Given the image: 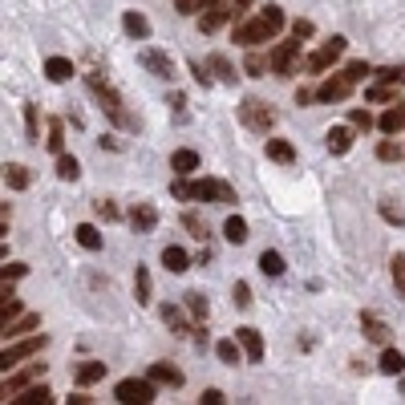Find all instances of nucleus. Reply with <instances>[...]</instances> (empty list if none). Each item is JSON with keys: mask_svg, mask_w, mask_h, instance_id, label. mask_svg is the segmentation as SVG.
<instances>
[{"mask_svg": "<svg viewBox=\"0 0 405 405\" xmlns=\"http://www.w3.org/2000/svg\"><path fill=\"white\" fill-rule=\"evenodd\" d=\"M280 29H284V8L268 4L260 16H251V21H239V25H235V45L256 49V45H264V41H275V37H280Z\"/></svg>", "mask_w": 405, "mask_h": 405, "instance_id": "nucleus-1", "label": "nucleus"}, {"mask_svg": "<svg viewBox=\"0 0 405 405\" xmlns=\"http://www.w3.org/2000/svg\"><path fill=\"white\" fill-rule=\"evenodd\" d=\"M175 199H203V203H235V186L223 179H199V182H171Z\"/></svg>", "mask_w": 405, "mask_h": 405, "instance_id": "nucleus-2", "label": "nucleus"}, {"mask_svg": "<svg viewBox=\"0 0 405 405\" xmlns=\"http://www.w3.org/2000/svg\"><path fill=\"white\" fill-rule=\"evenodd\" d=\"M239 122H243L247 130H256V134H268L271 126H275V114H271L260 97H243V106H239Z\"/></svg>", "mask_w": 405, "mask_h": 405, "instance_id": "nucleus-3", "label": "nucleus"}, {"mask_svg": "<svg viewBox=\"0 0 405 405\" xmlns=\"http://www.w3.org/2000/svg\"><path fill=\"white\" fill-rule=\"evenodd\" d=\"M114 397L126 405H150L154 402V381L150 377H126L114 385Z\"/></svg>", "mask_w": 405, "mask_h": 405, "instance_id": "nucleus-4", "label": "nucleus"}, {"mask_svg": "<svg viewBox=\"0 0 405 405\" xmlns=\"http://www.w3.org/2000/svg\"><path fill=\"white\" fill-rule=\"evenodd\" d=\"M45 345H49V336H45V332H37V336H25V341H16L12 349H4V353H0V369H4V373H8V369H16L21 360L37 357V353L45 349Z\"/></svg>", "mask_w": 405, "mask_h": 405, "instance_id": "nucleus-5", "label": "nucleus"}, {"mask_svg": "<svg viewBox=\"0 0 405 405\" xmlns=\"http://www.w3.org/2000/svg\"><path fill=\"white\" fill-rule=\"evenodd\" d=\"M345 45H349L345 37H328V41H324L320 49H316V53H308V61H304V69H308V73H324V69H332V65L341 61V53H345Z\"/></svg>", "mask_w": 405, "mask_h": 405, "instance_id": "nucleus-6", "label": "nucleus"}, {"mask_svg": "<svg viewBox=\"0 0 405 405\" xmlns=\"http://www.w3.org/2000/svg\"><path fill=\"white\" fill-rule=\"evenodd\" d=\"M86 82H90L93 97H97V101H101V110H106V114H110V118H114V122H122V126H126V114H122V97H118V90H114V86H110V82H101V77H97V73H90V77H86Z\"/></svg>", "mask_w": 405, "mask_h": 405, "instance_id": "nucleus-7", "label": "nucleus"}, {"mask_svg": "<svg viewBox=\"0 0 405 405\" xmlns=\"http://www.w3.org/2000/svg\"><path fill=\"white\" fill-rule=\"evenodd\" d=\"M353 86H357V82L341 69V73H332V77H324V82L316 86V101H328V106H332V101H345V97L353 93Z\"/></svg>", "mask_w": 405, "mask_h": 405, "instance_id": "nucleus-8", "label": "nucleus"}, {"mask_svg": "<svg viewBox=\"0 0 405 405\" xmlns=\"http://www.w3.org/2000/svg\"><path fill=\"white\" fill-rule=\"evenodd\" d=\"M296 53H300V37H292V41L275 45V49H271V73H275V77H292Z\"/></svg>", "mask_w": 405, "mask_h": 405, "instance_id": "nucleus-9", "label": "nucleus"}, {"mask_svg": "<svg viewBox=\"0 0 405 405\" xmlns=\"http://www.w3.org/2000/svg\"><path fill=\"white\" fill-rule=\"evenodd\" d=\"M227 21H235V12H231V0H215V4H207V8H203V16H199V29H203V33H219Z\"/></svg>", "mask_w": 405, "mask_h": 405, "instance_id": "nucleus-10", "label": "nucleus"}, {"mask_svg": "<svg viewBox=\"0 0 405 405\" xmlns=\"http://www.w3.org/2000/svg\"><path fill=\"white\" fill-rule=\"evenodd\" d=\"M41 373H45V365H41V360H33V365H25L21 373H12V377L4 381V402H8V397H16L21 389L37 385V377H41Z\"/></svg>", "mask_w": 405, "mask_h": 405, "instance_id": "nucleus-11", "label": "nucleus"}, {"mask_svg": "<svg viewBox=\"0 0 405 405\" xmlns=\"http://www.w3.org/2000/svg\"><path fill=\"white\" fill-rule=\"evenodd\" d=\"M138 61H142L154 77H162V82H171V77H175V61H171L162 49H142V53H138Z\"/></svg>", "mask_w": 405, "mask_h": 405, "instance_id": "nucleus-12", "label": "nucleus"}, {"mask_svg": "<svg viewBox=\"0 0 405 405\" xmlns=\"http://www.w3.org/2000/svg\"><path fill=\"white\" fill-rule=\"evenodd\" d=\"M146 377H150L154 385H167V389H179V385H182V373L175 369V365H167V360H154Z\"/></svg>", "mask_w": 405, "mask_h": 405, "instance_id": "nucleus-13", "label": "nucleus"}, {"mask_svg": "<svg viewBox=\"0 0 405 405\" xmlns=\"http://www.w3.org/2000/svg\"><path fill=\"white\" fill-rule=\"evenodd\" d=\"M235 341L243 345V353H247L251 365H256V360H264V336H260L256 328H235Z\"/></svg>", "mask_w": 405, "mask_h": 405, "instance_id": "nucleus-14", "label": "nucleus"}, {"mask_svg": "<svg viewBox=\"0 0 405 405\" xmlns=\"http://www.w3.org/2000/svg\"><path fill=\"white\" fill-rule=\"evenodd\" d=\"M37 324H41V316H37V312H21L16 320H8V324H4V341H21V336H25V332H33Z\"/></svg>", "mask_w": 405, "mask_h": 405, "instance_id": "nucleus-15", "label": "nucleus"}, {"mask_svg": "<svg viewBox=\"0 0 405 405\" xmlns=\"http://www.w3.org/2000/svg\"><path fill=\"white\" fill-rule=\"evenodd\" d=\"M264 150H268L271 162H280V167H292V162H296V146H292L288 138H268Z\"/></svg>", "mask_w": 405, "mask_h": 405, "instance_id": "nucleus-16", "label": "nucleus"}, {"mask_svg": "<svg viewBox=\"0 0 405 405\" xmlns=\"http://www.w3.org/2000/svg\"><path fill=\"white\" fill-rule=\"evenodd\" d=\"M377 126H381V134H402L405 130V106L402 101H393V106L377 118Z\"/></svg>", "mask_w": 405, "mask_h": 405, "instance_id": "nucleus-17", "label": "nucleus"}, {"mask_svg": "<svg viewBox=\"0 0 405 405\" xmlns=\"http://www.w3.org/2000/svg\"><path fill=\"white\" fill-rule=\"evenodd\" d=\"M324 146H328L332 154H349V150H353V130H349V126H332V130L324 134Z\"/></svg>", "mask_w": 405, "mask_h": 405, "instance_id": "nucleus-18", "label": "nucleus"}, {"mask_svg": "<svg viewBox=\"0 0 405 405\" xmlns=\"http://www.w3.org/2000/svg\"><path fill=\"white\" fill-rule=\"evenodd\" d=\"M360 328H365V336H369L373 345H385V341H389V324L377 320L373 312H360Z\"/></svg>", "mask_w": 405, "mask_h": 405, "instance_id": "nucleus-19", "label": "nucleus"}, {"mask_svg": "<svg viewBox=\"0 0 405 405\" xmlns=\"http://www.w3.org/2000/svg\"><path fill=\"white\" fill-rule=\"evenodd\" d=\"M171 171H175L179 179L195 175V171H199V154H195V150H175V154H171Z\"/></svg>", "mask_w": 405, "mask_h": 405, "instance_id": "nucleus-20", "label": "nucleus"}, {"mask_svg": "<svg viewBox=\"0 0 405 405\" xmlns=\"http://www.w3.org/2000/svg\"><path fill=\"white\" fill-rule=\"evenodd\" d=\"M130 223H134L138 231H154V227H158V211H154L150 203H134V211H130Z\"/></svg>", "mask_w": 405, "mask_h": 405, "instance_id": "nucleus-21", "label": "nucleus"}, {"mask_svg": "<svg viewBox=\"0 0 405 405\" xmlns=\"http://www.w3.org/2000/svg\"><path fill=\"white\" fill-rule=\"evenodd\" d=\"M12 405H49L53 402V393H49L45 385H29V389H21L16 397H8Z\"/></svg>", "mask_w": 405, "mask_h": 405, "instance_id": "nucleus-22", "label": "nucleus"}, {"mask_svg": "<svg viewBox=\"0 0 405 405\" xmlns=\"http://www.w3.org/2000/svg\"><path fill=\"white\" fill-rule=\"evenodd\" d=\"M45 77L49 82H57V86L69 82V77H73V61H65V57H49L45 61Z\"/></svg>", "mask_w": 405, "mask_h": 405, "instance_id": "nucleus-23", "label": "nucleus"}, {"mask_svg": "<svg viewBox=\"0 0 405 405\" xmlns=\"http://www.w3.org/2000/svg\"><path fill=\"white\" fill-rule=\"evenodd\" d=\"M162 268L175 271V275H182V271L191 268V256H186L182 247H162Z\"/></svg>", "mask_w": 405, "mask_h": 405, "instance_id": "nucleus-24", "label": "nucleus"}, {"mask_svg": "<svg viewBox=\"0 0 405 405\" xmlns=\"http://www.w3.org/2000/svg\"><path fill=\"white\" fill-rule=\"evenodd\" d=\"M215 357L223 360V365H239L247 353H243V345H239L235 336H227V341H219V345H215Z\"/></svg>", "mask_w": 405, "mask_h": 405, "instance_id": "nucleus-25", "label": "nucleus"}, {"mask_svg": "<svg viewBox=\"0 0 405 405\" xmlns=\"http://www.w3.org/2000/svg\"><path fill=\"white\" fill-rule=\"evenodd\" d=\"M106 369L110 365H101V360H86V365H77V385L86 389V385H97L101 377H106Z\"/></svg>", "mask_w": 405, "mask_h": 405, "instance_id": "nucleus-26", "label": "nucleus"}, {"mask_svg": "<svg viewBox=\"0 0 405 405\" xmlns=\"http://www.w3.org/2000/svg\"><path fill=\"white\" fill-rule=\"evenodd\" d=\"M122 29H126L134 41H146V37H150V21H146L142 12H126V16H122Z\"/></svg>", "mask_w": 405, "mask_h": 405, "instance_id": "nucleus-27", "label": "nucleus"}, {"mask_svg": "<svg viewBox=\"0 0 405 405\" xmlns=\"http://www.w3.org/2000/svg\"><path fill=\"white\" fill-rule=\"evenodd\" d=\"M82 175V162L73 158V154H57V179L61 182H77Z\"/></svg>", "mask_w": 405, "mask_h": 405, "instance_id": "nucleus-28", "label": "nucleus"}, {"mask_svg": "<svg viewBox=\"0 0 405 405\" xmlns=\"http://www.w3.org/2000/svg\"><path fill=\"white\" fill-rule=\"evenodd\" d=\"M4 182H8L12 191H25V186H29V167H21V162H4Z\"/></svg>", "mask_w": 405, "mask_h": 405, "instance_id": "nucleus-29", "label": "nucleus"}, {"mask_svg": "<svg viewBox=\"0 0 405 405\" xmlns=\"http://www.w3.org/2000/svg\"><path fill=\"white\" fill-rule=\"evenodd\" d=\"M223 239H227V243H247V219L231 215V219L223 223Z\"/></svg>", "mask_w": 405, "mask_h": 405, "instance_id": "nucleus-30", "label": "nucleus"}, {"mask_svg": "<svg viewBox=\"0 0 405 405\" xmlns=\"http://www.w3.org/2000/svg\"><path fill=\"white\" fill-rule=\"evenodd\" d=\"M73 239H77L86 251H97V247H101V235H97V227H93V223H77Z\"/></svg>", "mask_w": 405, "mask_h": 405, "instance_id": "nucleus-31", "label": "nucleus"}, {"mask_svg": "<svg viewBox=\"0 0 405 405\" xmlns=\"http://www.w3.org/2000/svg\"><path fill=\"white\" fill-rule=\"evenodd\" d=\"M268 65H271V57H264V53H256V49H251V53H247V61H243V73H247V77H264V73H268Z\"/></svg>", "mask_w": 405, "mask_h": 405, "instance_id": "nucleus-32", "label": "nucleus"}, {"mask_svg": "<svg viewBox=\"0 0 405 405\" xmlns=\"http://www.w3.org/2000/svg\"><path fill=\"white\" fill-rule=\"evenodd\" d=\"M150 288H154V284H150V271L138 264V271H134V296H138V304H150Z\"/></svg>", "mask_w": 405, "mask_h": 405, "instance_id": "nucleus-33", "label": "nucleus"}, {"mask_svg": "<svg viewBox=\"0 0 405 405\" xmlns=\"http://www.w3.org/2000/svg\"><path fill=\"white\" fill-rule=\"evenodd\" d=\"M402 369H405V357L397 349H385V353H381V373H385V377H397Z\"/></svg>", "mask_w": 405, "mask_h": 405, "instance_id": "nucleus-34", "label": "nucleus"}, {"mask_svg": "<svg viewBox=\"0 0 405 405\" xmlns=\"http://www.w3.org/2000/svg\"><path fill=\"white\" fill-rule=\"evenodd\" d=\"M45 146L53 150V154H65V126H61L57 118L49 122V138H45Z\"/></svg>", "mask_w": 405, "mask_h": 405, "instance_id": "nucleus-35", "label": "nucleus"}, {"mask_svg": "<svg viewBox=\"0 0 405 405\" xmlns=\"http://www.w3.org/2000/svg\"><path fill=\"white\" fill-rule=\"evenodd\" d=\"M0 300H4V304H0V328H4L8 320H16V316L25 312V304H21L16 296H0Z\"/></svg>", "mask_w": 405, "mask_h": 405, "instance_id": "nucleus-36", "label": "nucleus"}, {"mask_svg": "<svg viewBox=\"0 0 405 405\" xmlns=\"http://www.w3.org/2000/svg\"><path fill=\"white\" fill-rule=\"evenodd\" d=\"M260 271L264 275H284V256L280 251H264L260 256Z\"/></svg>", "mask_w": 405, "mask_h": 405, "instance_id": "nucleus-37", "label": "nucleus"}, {"mask_svg": "<svg viewBox=\"0 0 405 405\" xmlns=\"http://www.w3.org/2000/svg\"><path fill=\"white\" fill-rule=\"evenodd\" d=\"M182 300H186V312L195 316V320H207V296H199V292H186Z\"/></svg>", "mask_w": 405, "mask_h": 405, "instance_id": "nucleus-38", "label": "nucleus"}, {"mask_svg": "<svg viewBox=\"0 0 405 405\" xmlns=\"http://www.w3.org/2000/svg\"><path fill=\"white\" fill-rule=\"evenodd\" d=\"M207 65H211V69H215V73H219V82H235V77H239V73H235V69H231V61H227L223 53H215V57H211V61H207Z\"/></svg>", "mask_w": 405, "mask_h": 405, "instance_id": "nucleus-39", "label": "nucleus"}, {"mask_svg": "<svg viewBox=\"0 0 405 405\" xmlns=\"http://www.w3.org/2000/svg\"><path fill=\"white\" fill-rule=\"evenodd\" d=\"M377 158H381V162H402V146L385 138V142H377Z\"/></svg>", "mask_w": 405, "mask_h": 405, "instance_id": "nucleus-40", "label": "nucleus"}, {"mask_svg": "<svg viewBox=\"0 0 405 405\" xmlns=\"http://www.w3.org/2000/svg\"><path fill=\"white\" fill-rule=\"evenodd\" d=\"M389 271H393V284H397V292L405 296V251H397V256L389 260Z\"/></svg>", "mask_w": 405, "mask_h": 405, "instance_id": "nucleus-41", "label": "nucleus"}, {"mask_svg": "<svg viewBox=\"0 0 405 405\" xmlns=\"http://www.w3.org/2000/svg\"><path fill=\"white\" fill-rule=\"evenodd\" d=\"M369 101H377V106H381V101H397V86H385V82L373 86V90H369Z\"/></svg>", "mask_w": 405, "mask_h": 405, "instance_id": "nucleus-42", "label": "nucleus"}, {"mask_svg": "<svg viewBox=\"0 0 405 405\" xmlns=\"http://www.w3.org/2000/svg\"><path fill=\"white\" fill-rule=\"evenodd\" d=\"M381 219H385V223H393V227H402L405 223V211H402V207H393V203L385 199V203H381Z\"/></svg>", "mask_w": 405, "mask_h": 405, "instance_id": "nucleus-43", "label": "nucleus"}, {"mask_svg": "<svg viewBox=\"0 0 405 405\" xmlns=\"http://www.w3.org/2000/svg\"><path fill=\"white\" fill-rule=\"evenodd\" d=\"M377 82H385V86H405V73L397 65H389V69H377Z\"/></svg>", "mask_w": 405, "mask_h": 405, "instance_id": "nucleus-44", "label": "nucleus"}, {"mask_svg": "<svg viewBox=\"0 0 405 405\" xmlns=\"http://www.w3.org/2000/svg\"><path fill=\"white\" fill-rule=\"evenodd\" d=\"M25 130H29V142H41V130H37V106H25Z\"/></svg>", "mask_w": 405, "mask_h": 405, "instance_id": "nucleus-45", "label": "nucleus"}, {"mask_svg": "<svg viewBox=\"0 0 405 405\" xmlns=\"http://www.w3.org/2000/svg\"><path fill=\"white\" fill-rule=\"evenodd\" d=\"M93 211H97V219H106V223H114V219H118V207H114L110 199H97V203H93Z\"/></svg>", "mask_w": 405, "mask_h": 405, "instance_id": "nucleus-46", "label": "nucleus"}, {"mask_svg": "<svg viewBox=\"0 0 405 405\" xmlns=\"http://www.w3.org/2000/svg\"><path fill=\"white\" fill-rule=\"evenodd\" d=\"M349 122H353V130H373V114L369 110H353Z\"/></svg>", "mask_w": 405, "mask_h": 405, "instance_id": "nucleus-47", "label": "nucleus"}, {"mask_svg": "<svg viewBox=\"0 0 405 405\" xmlns=\"http://www.w3.org/2000/svg\"><path fill=\"white\" fill-rule=\"evenodd\" d=\"M207 4H215V0H175V8H179L182 16H191V12H199V8H207Z\"/></svg>", "mask_w": 405, "mask_h": 405, "instance_id": "nucleus-48", "label": "nucleus"}, {"mask_svg": "<svg viewBox=\"0 0 405 405\" xmlns=\"http://www.w3.org/2000/svg\"><path fill=\"white\" fill-rule=\"evenodd\" d=\"M345 73H349V77H353V82H365V77H369V73H373V69H369V65H365V61H349V65H345Z\"/></svg>", "mask_w": 405, "mask_h": 405, "instance_id": "nucleus-49", "label": "nucleus"}, {"mask_svg": "<svg viewBox=\"0 0 405 405\" xmlns=\"http://www.w3.org/2000/svg\"><path fill=\"white\" fill-rule=\"evenodd\" d=\"M316 29H312V21H292V37H300V41H308Z\"/></svg>", "mask_w": 405, "mask_h": 405, "instance_id": "nucleus-50", "label": "nucleus"}, {"mask_svg": "<svg viewBox=\"0 0 405 405\" xmlns=\"http://www.w3.org/2000/svg\"><path fill=\"white\" fill-rule=\"evenodd\" d=\"M231 296H235V304H239V308H247V304H251V288H247V284H235V292H231Z\"/></svg>", "mask_w": 405, "mask_h": 405, "instance_id": "nucleus-51", "label": "nucleus"}, {"mask_svg": "<svg viewBox=\"0 0 405 405\" xmlns=\"http://www.w3.org/2000/svg\"><path fill=\"white\" fill-rule=\"evenodd\" d=\"M182 227H186V231H191L195 239H203V235H207V231H203V223H199L195 215H182Z\"/></svg>", "mask_w": 405, "mask_h": 405, "instance_id": "nucleus-52", "label": "nucleus"}, {"mask_svg": "<svg viewBox=\"0 0 405 405\" xmlns=\"http://www.w3.org/2000/svg\"><path fill=\"white\" fill-rule=\"evenodd\" d=\"M25 264H4V280H21V275H25Z\"/></svg>", "mask_w": 405, "mask_h": 405, "instance_id": "nucleus-53", "label": "nucleus"}, {"mask_svg": "<svg viewBox=\"0 0 405 405\" xmlns=\"http://www.w3.org/2000/svg\"><path fill=\"white\" fill-rule=\"evenodd\" d=\"M203 405H223V393H219V389H207V393H203Z\"/></svg>", "mask_w": 405, "mask_h": 405, "instance_id": "nucleus-54", "label": "nucleus"}, {"mask_svg": "<svg viewBox=\"0 0 405 405\" xmlns=\"http://www.w3.org/2000/svg\"><path fill=\"white\" fill-rule=\"evenodd\" d=\"M247 4H251V0H231V12H235V21H239V16L247 12Z\"/></svg>", "mask_w": 405, "mask_h": 405, "instance_id": "nucleus-55", "label": "nucleus"}, {"mask_svg": "<svg viewBox=\"0 0 405 405\" xmlns=\"http://www.w3.org/2000/svg\"><path fill=\"white\" fill-rule=\"evenodd\" d=\"M316 93L312 90H296V106H308V101H312Z\"/></svg>", "mask_w": 405, "mask_h": 405, "instance_id": "nucleus-56", "label": "nucleus"}]
</instances>
